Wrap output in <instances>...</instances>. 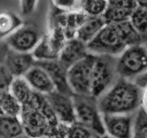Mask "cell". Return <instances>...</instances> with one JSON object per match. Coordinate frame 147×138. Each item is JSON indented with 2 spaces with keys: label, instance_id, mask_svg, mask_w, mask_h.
Masks as SVG:
<instances>
[{
  "label": "cell",
  "instance_id": "20",
  "mask_svg": "<svg viewBox=\"0 0 147 138\" xmlns=\"http://www.w3.org/2000/svg\"><path fill=\"white\" fill-rule=\"evenodd\" d=\"M133 28L142 37L144 43L147 42V7L136 6L129 20Z\"/></svg>",
  "mask_w": 147,
  "mask_h": 138
},
{
  "label": "cell",
  "instance_id": "19",
  "mask_svg": "<svg viewBox=\"0 0 147 138\" xmlns=\"http://www.w3.org/2000/svg\"><path fill=\"white\" fill-rule=\"evenodd\" d=\"M23 21L12 12H0V40H5L23 25Z\"/></svg>",
  "mask_w": 147,
  "mask_h": 138
},
{
  "label": "cell",
  "instance_id": "17",
  "mask_svg": "<svg viewBox=\"0 0 147 138\" xmlns=\"http://www.w3.org/2000/svg\"><path fill=\"white\" fill-rule=\"evenodd\" d=\"M106 24L103 16H88L79 29L76 37L87 45L96 37Z\"/></svg>",
  "mask_w": 147,
  "mask_h": 138
},
{
  "label": "cell",
  "instance_id": "24",
  "mask_svg": "<svg viewBox=\"0 0 147 138\" xmlns=\"http://www.w3.org/2000/svg\"><path fill=\"white\" fill-rule=\"evenodd\" d=\"M82 10L88 16H102L108 6L107 0H81Z\"/></svg>",
  "mask_w": 147,
  "mask_h": 138
},
{
  "label": "cell",
  "instance_id": "23",
  "mask_svg": "<svg viewBox=\"0 0 147 138\" xmlns=\"http://www.w3.org/2000/svg\"><path fill=\"white\" fill-rule=\"evenodd\" d=\"M131 138H147V114L141 108L135 113Z\"/></svg>",
  "mask_w": 147,
  "mask_h": 138
},
{
  "label": "cell",
  "instance_id": "22",
  "mask_svg": "<svg viewBox=\"0 0 147 138\" xmlns=\"http://www.w3.org/2000/svg\"><path fill=\"white\" fill-rule=\"evenodd\" d=\"M22 105L9 92L0 94V115L20 117Z\"/></svg>",
  "mask_w": 147,
  "mask_h": 138
},
{
  "label": "cell",
  "instance_id": "30",
  "mask_svg": "<svg viewBox=\"0 0 147 138\" xmlns=\"http://www.w3.org/2000/svg\"><path fill=\"white\" fill-rule=\"evenodd\" d=\"M108 5L121 9L133 12L137 4L134 0H107Z\"/></svg>",
  "mask_w": 147,
  "mask_h": 138
},
{
  "label": "cell",
  "instance_id": "34",
  "mask_svg": "<svg viewBox=\"0 0 147 138\" xmlns=\"http://www.w3.org/2000/svg\"><path fill=\"white\" fill-rule=\"evenodd\" d=\"M14 138H32V137H30L29 135H26L25 133H22V134H21V135H19V136L16 137H14Z\"/></svg>",
  "mask_w": 147,
  "mask_h": 138
},
{
  "label": "cell",
  "instance_id": "15",
  "mask_svg": "<svg viewBox=\"0 0 147 138\" xmlns=\"http://www.w3.org/2000/svg\"><path fill=\"white\" fill-rule=\"evenodd\" d=\"M35 63L32 53H19L9 49L6 55L4 65L13 77H17L24 76Z\"/></svg>",
  "mask_w": 147,
  "mask_h": 138
},
{
  "label": "cell",
  "instance_id": "32",
  "mask_svg": "<svg viewBox=\"0 0 147 138\" xmlns=\"http://www.w3.org/2000/svg\"><path fill=\"white\" fill-rule=\"evenodd\" d=\"M66 127H67V126H65L64 125V126H63V128L60 129V132H57V133L55 134V135L44 137H42V138H65Z\"/></svg>",
  "mask_w": 147,
  "mask_h": 138
},
{
  "label": "cell",
  "instance_id": "38",
  "mask_svg": "<svg viewBox=\"0 0 147 138\" xmlns=\"http://www.w3.org/2000/svg\"><path fill=\"white\" fill-rule=\"evenodd\" d=\"M146 7H147V6H146Z\"/></svg>",
  "mask_w": 147,
  "mask_h": 138
},
{
  "label": "cell",
  "instance_id": "6",
  "mask_svg": "<svg viewBox=\"0 0 147 138\" xmlns=\"http://www.w3.org/2000/svg\"><path fill=\"white\" fill-rule=\"evenodd\" d=\"M67 40L60 23L51 16L47 34L42 36L32 54L36 62L57 60Z\"/></svg>",
  "mask_w": 147,
  "mask_h": 138
},
{
  "label": "cell",
  "instance_id": "2",
  "mask_svg": "<svg viewBox=\"0 0 147 138\" xmlns=\"http://www.w3.org/2000/svg\"><path fill=\"white\" fill-rule=\"evenodd\" d=\"M144 43L129 21L108 23L87 44L88 53L94 55L119 56L129 46Z\"/></svg>",
  "mask_w": 147,
  "mask_h": 138
},
{
  "label": "cell",
  "instance_id": "4",
  "mask_svg": "<svg viewBox=\"0 0 147 138\" xmlns=\"http://www.w3.org/2000/svg\"><path fill=\"white\" fill-rule=\"evenodd\" d=\"M118 77L134 81L147 73V47L144 43L126 47L116 59Z\"/></svg>",
  "mask_w": 147,
  "mask_h": 138
},
{
  "label": "cell",
  "instance_id": "27",
  "mask_svg": "<svg viewBox=\"0 0 147 138\" xmlns=\"http://www.w3.org/2000/svg\"><path fill=\"white\" fill-rule=\"evenodd\" d=\"M56 8L65 12L82 9L81 0H53Z\"/></svg>",
  "mask_w": 147,
  "mask_h": 138
},
{
  "label": "cell",
  "instance_id": "18",
  "mask_svg": "<svg viewBox=\"0 0 147 138\" xmlns=\"http://www.w3.org/2000/svg\"><path fill=\"white\" fill-rule=\"evenodd\" d=\"M9 92L22 106L28 103L34 93L24 76L13 77Z\"/></svg>",
  "mask_w": 147,
  "mask_h": 138
},
{
  "label": "cell",
  "instance_id": "31",
  "mask_svg": "<svg viewBox=\"0 0 147 138\" xmlns=\"http://www.w3.org/2000/svg\"><path fill=\"white\" fill-rule=\"evenodd\" d=\"M38 0H20V7L22 13L24 15L32 12L37 6Z\"/></svg>",
  "mask_w": 147,
  "mask_h": 138
},
{
  "label": "cell",
  "instance_id": "9",
  "mask_svg": "<svg viewBox=\"0 0 147 138\" xmlns=\"http://www.w3.org/2000/svg\"><path fill=\"white\" fill-rule=\"evenodd\" d=\"M42 37V35L37 28L33 26L23 24L5 40L10 50L19 53H32Z\"/></svg>",
  "mask_w": 147,
  "mask_h": 138
},
{
  "label": "cell",
  "instance_id": "21",
  "mask_svg": "<svg viewBox=\"0 0 147 138\" xmlns=\"http://www.w3.org/2000/svg\"><path fill=\"white\" fill-rule=\"evenodd\" d=\"M0 132L9 138H14L24 133L20 117L0 115Z\"/></svg>",
  "mask_w": 147,
  "mask_h": 138
},
{
  "label": "cell",
  "instance_id": "10",
  "mask_svg": "<svg viewBox=\"0 0 147 138\" xmlns=\"http://www.w3.org/2000/svg\"><path fill=\"white\" fill-rule=\"evenodd\" d=\"M45 96L59 123L67 126L76 122L73 96L55 90Z\"/></svg>",
  "mask_w": 147,
  "mask_h": 138
},
{
  "label": "cell",
  "instance_id": "36",
  "mask_svg": "<svg viewBox=\"0 0 147 138\" xmlns=\"http://www.w3.org/2000/svg\"><path fill=\"white\" fill-rule=\"evenodd\" d=\"M98 138H111V137H109V136H108L107 135H103V136L99 137Z\"/></svg>",
  "mask_w": 147,
  "mask_h": 138
},
{
  "label": "cell",
  "instance_id": "5",
  "mask_svg": "<svg viewBox=\"0 0 147 138\" xmlns=\"http://www.w3.org/2000/svg\"><path fill=\"white\" fill-rule=\"evenodd\" d=\"M116 57L96 55L91 72L90 95L97 99L105 93L119 77L116 70Z\"/></svg>",
  "mask_w": 147,
  "mask_h": 138
},
{
  "label": "cell",
  "instance_id": "28",
  "mask_svg": "<svg viewBox=\"0 0 147 138\" xmlns=\"http://www.w3.org/2000/svg\"><path fill=\"white\" fill-rule=\"evenodd\" d=\"M141 88L140 108L147 114V73L134 81Z\"/></svg>",
  "mask_w": 147,
  "mask_h": 138
},
{
  "label": "cell",
  "instance_id": "29",
  "mask_svg": "<svg viewBox=\"0 0 147 138\" xmlns=\"http://www.w3.org/2000/svg\"><path fill=\"white\" fill-rule=\"evenodd\" d=\"M12 78L13 76L8 71L4 65L0 64V94L9 92Z\"/></svg>",
  "mask_w": 147,
  "mask_h": 138
},
{
  "label": "cell",
  "instance_id": "14",
  "mask_svg": "<svg viewBox=\"0 0 147 138\" xmlns=\"http://www.w3.org/2000/svg\"><path fill=\"white\" fill-rule=\"evenodd\" d=\"M24 78L32 89L39 94L45 96L55 91L54 83L47 71L36 63L24 74Z\"/></svg>",
  "mask_w": 147,
  "mask_h": 138
},
{
  "label": "cell",
  "instance_id": "25",
  "mask_svg": "<svg viewBox=\"0 0 147 138\" xmlns=\"http://www.w3.org/2000/svg\"><path fill=\"white\" fill-rule=\"evenodd\" d=\"M131 13L132 12L128 11V10L121 9L108 5L106 11L102 16L106 21V24L119 23L128 21Z\"/></svg>",
  "mask_w": 147,
  "mask_h": 138
},
{
  "label": "cell",
  "instance_id": "8",
  "mask_svg": "<svg viewBox=\"0 0 147 138\" xmlns=\"http://www.w3.org/2000/svg\"><path fill=\"white\" fill-rule=\"evenodd\" d=\"M96 55L89 53L67 70L68 85L73 95L91 96V72Z\"/></svg>",
  "mask_w": 147,
  "mask_h": 138
},
{
  "label": "cell",
  "instance_id": "37",
  "mask_svg": "<svg viewBox=\"0 0 147 138\" xmlns=\"http://www.w3.org/2000/svg\"><path fill=\"white\" fill-rule=\"evenodd\" d=\"M144 44H145V45H146V47H147V42H146V43H144Z\"/></svg>",
  "mask_w": 147,
  "mask_h": 138
},
{
  "label": "cell",
  "instance_id": "13",
  "mask_svg": "<svg viewBox=\"0 0 147 138\" xmlns=\"http://www.w3.org/2000/svg\"><path fill=\"white\" fill-rule=\"evenodd\" d=\"M88 54L87 45L75 37L66 41L60 51L57 60L67 70Z\"/></svg>",
  "mask_w": 147,
  "mask_h": 138
},
{
  "label": "cell",
  "instance_id": "1",
  "mask_svg": "<svg viewBox=\"0 0 147 138\" xmlns=\"http://www.w3.org/2000/svg\"><path fill=\"white\" fill-rule=\"evenodd\" d=\"M20 119L24 133L32 138L55 135L64 126L59 123L45 96L35 92L31 100L22 106Z\"/></svg>",
  "mask_w": 147,
  "mask_h": 138
},
{
  "label": "cell",
  "instance_id": "33",
  "mask_svg": "<svg viewBox=\"0 0 147 138\" xmlns=\"http://www.w3.org/2000/svg\"><path fill=\"white\" fill-rule=\"evenodd\" d=\"M134 1L138 6H144V7L147 6V0H134Z\"/></svg>",
  "mask_w": 147,
  "mask_h": 138
},
{
  "label": "cell",
  "instance_id": "7",
  "mask_svg": "<svg viewBox=\"0 0 147 138\" xmlns=\"http://www.w3.org/2000/svg\"><path fill=\"white\" fill-rule=\"evenodd\" d=\"M78 123L86 126L98 136L106 135L102 114L98 108L97 99L91 96H73Z\"/></svg>",
  "mask_w": 147,
  "mask_h": 138
},
{
  "label": "cell",
  "instance_id": "3",
  "mask_svg": "<svg viewBox=\"0 0 147 138\" xmlns=\"http://www.w3.org/2000/svg\"><path fill=\"white\" fill-rule=\"evenodd\" d=\"M141 88L132 80L119 78L97 99L98 108L104 114H134L140 109Z\"/></svg>",
  "mask_w": 147,
  "mask_h": 138
},
{
  "label": "cell",
  "instance_id": "11",
  "mask_svg": "<svg viewBox=\"0 0 147 138\" xmlns=\"http://www.w3.org/2000/svg\"><path fill=\"white\" fill-rule=\"evenodd\" d=\"M134 116L135 113L102 114L106 135L111 138H131Z\"/></svg>",
  "mask_w": 147,
  "mask_h": 138
},
{
  "label": "cell",
  "instance_id": "35",
  "mask_svg": "<svg viewBox=\"0 0 147 138\" xmlns=\"http://www.w3.org/2000/svg\"><path fill=\"white\" fill-rule=\"evenodd\" d=\"M0 138H9V137H8L6 136L5 135H4L2 132H0Z\"/></svg>",
  "mask_w": 147,
  "mask_h": 138
},
{
  "label": "cell",
  "instance_id": "26",
  "mask_svg": "<svg viewBox=\"0 0 147 138\" xmlns=\"http://www.w3.org/2000/svg\"><path fill=\"white\" fill-rule=\"evenodd\" d=\"M96 134L86 126L75 122L66 127L65 138H98Z\"/></svg>",
  "mask_w": 147,
  "mask_h": 138
},
{
  "label": "cell",
  "instance_id": "12",
  "mask_svg": "<svg viewBox=\"0 0 147 138\" xmlns=\"http://www.w3.org/2000/svg\"><path fill=\"white\" fill-rule=\"evenodd\" d=\"M53 13L57 21L61 25L67 40L75 38L77 32L80 28L88 15L83 10L65 12L58 9Z\"/></svg>",
  "mask_w": 147,
  "mask_h": 138
},
{
  "label": "cell",
  "instance_id": "16",
  "mask_svg": "<svg viewBox=\"0 0 147 138\" xmlns=\"http://www.w3.org/2000/svg\"><path fill=\"white\" fill-rule=\"evenodd\" d=\"M36 64L41 66L47 71L53 80L55 90L60 93L74 96L68 85L67 77V69L65 68L57 60L47 61H37Z\"/></svg>",
  "mask_w": 147,
  "mask_h": 138
}]
</instances>
